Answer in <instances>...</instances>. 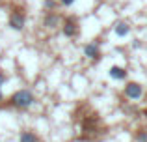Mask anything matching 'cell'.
Masks as SVG:
<instances>
[{"mask_svg":"<svg viewBox=\"0 0 147 142\" xmlns=\"http://www.w3.org/2000/svg\"><path fill=\"white\" fill-rule=\"evenodd\" d=\"M0 99H2V90H0Z\"/></svg>","mask_w":147,"mask_h":142,"instance_id":"obj_14","label":"cell"},{"mask_svg":"<svg viewBox=\"0 0 147 142\" xmlns=\"http://www.w3.org/2000/svg\"><path fill=\"white\" fill-rule=\"evenodd\" d=\"M45 26L56 28L58 26V15H47V17H45Z\"/></svg>","mask_w":147,"mask_h":142,"instance_id":"obj_9","label":"cell"},{"mask_svg":"<svg viewBox=\"0 0 147 142\" xmlns=\"http://www.w3.org/2000/svg\"><path fill=\"white\" fill-rule=\"evenodd\" d=\"M142 94H144V88H142L138 82H129L125 86V95L129 99H140Z\"/></svg>","mask_w":147,"mask_h":142,"instance_id":"obj_3","label":"cell"},{"mask_svg":"<svg viewBox=\"0 0 147 142\" xmlns=\"http://www.w3.org/2000/svg\"><path fill=\"white\" fill-rule=\"evenodd\" d=\"M61 4H63V6H73V4H75V0H60Z\"/></svg>","mask_w":147,"mask_h":142,"instance_id":"obj_12","label":"cell"},{"mask_svg":"<svg viewBox=\"0 0 147 142\" xmlns=\"http://www.w3.org/2000/svg\"><path fill=\"white\" fill-rule=\"evenodd\" d=\"M24 24H26V17H24V13H21V11H13V13L9 15V26L13 30H17V32H21L22 28H24Z\"/></svg>","mask_w":147,"mask_h":142,"instance_id":"obj_2","label":"cell"},{"mask_svg":"<svg viewBox=\"0 0 147 142\" xmlns=\"http://www.w3.org/2000/svg\"><path fill=\"white\" fill-rule=\"evenodd\" d=\"M63 34L67 37H73L78 34V24H76V21H73V19H67L65 21V26H63Z\"/></svg>","mask_w":147,"mask_h":142,"instance_id":"obj_6","label":"cell"},{"mask_svg":"<svg viewBox=\"0 0 147 142\" xmlns=\"http://www.w3.org/2000/svg\"><path fill=\"white\" fill-rule=\"evenodd\" d=\"M108 75L114 80H123V79H127V69L121 67V66H112L110 71H108Z\"/></svg>","mask_w":147,"mask_h":142,"instance_id":"obj_5","label":"cell"},{"mask_svg":"<svg viewBox=\"0 0 147 142\" xmlns=\"http://www.w3.org/2000/svg\"><path fill=\"white\" fill-rule=\"evenodd\" d=\"M43 6L47 7V10H52V7L56 6V2H54V0H45V2H43Z\"/></svg>","mask_w":147,"mask_h":142,"instance_id":"obj_11","label":"cell"},{"mask_svg":"<svg viewBox=\"0 0 147 142\" xmlns=\"http://www.w3.org/2000/svg\"><path fill=\"white\" fill-rule=\"evenodd\" d=\"M136 140L138 142H147V131H144V129H142V131H138L136 133Z\"/></svg>","mask_w":147,"mask_h":142,"instance_id":"obj_10","label":"cell"},{"mask_svg":"<svg viewBox=\"0 0 147 142\" xmlns=\"http://www.w3.org/2000/svg\"><path fill=\"white\" fill-rule=\"evenodd\" d=\"M129 24H127V22H115V26H114V32H115V36H119V37H125L127 34H129Z\"/></svg>","mask_w":147,"mask_h":142,"instance_id":"obj_7","label":"cell"},{"mask_svg":"<svg viewBox=\"0 0 147 142\" xmlns=\"http://www.w3.org/2000/svg\"><path fill=\"white\" fill-rule=\"evenodd\" d=\"M4 82H6V75H4V73H0V88H2Z\"/></svg>","mask_w":147,"mask_h":142,"instance_id":"obj_13","label":"cell"},{"mask_svg":"<svg viewBox=\"0 0 147 142\" xmlns=\"http://www.w3.org/2000/svg\"><path fill=\"white\" fill-rule=\"evenodd\" d=\"M37 135L34 131H22L21 137H19V142H37Z\"/></svg>","mask_w":147,"mask_h":142,"instance_id":"obj_8","label":"cell"},{"mask_svg":"<svg viewBox=\"0 0 147 142\" xmlns=\"http://www.w3.org/2000/svg\"><path fill=\"white\" fill-rule=\"evenodd\" d=\"M36 103V97L30 90H19L11 95V105L17 107V109H28Z\"/></svg>","mask_w":147,"mask_h":142,"instance_id":"obj_1","label":"cell"},{"mask_svg":"<svg viewBox=\"0 0 147 142\" xmlns=\"http://www.w3.org/2000/svg\"><path fill=\"white\" fill-rule=\"evenodd\" d=\"M84 54L88 58H93V60H99L100 58V51H99V43H88L84 47Z\"/></svg>","mask_w":147,"mask_h":142,"instance_id":"obj_4","label":"cell"}]
</instances>
